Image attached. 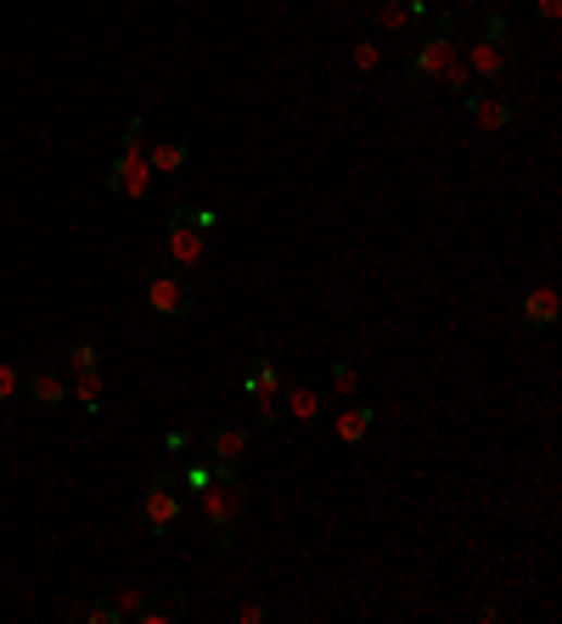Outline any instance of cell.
<instances>
[{
	"mask_svg": "<svg viewBox=\"0 0 562 624\" xmlns=\"http://www.w3.org/2000/svg\"><path fill=\"white\" fill-rule=\"evenodd\" d=\"M461 57L473 68V85H484V90H517V79H523V51H517V35L501 12H484L473 35H461Z\"/></svg>",
	"mask_w": 562,
	"mask_h": 624,
	"instance_id": "6da1fadb",
	"label": "cell"
},
{
	"mask_svg": "<svg viewBox=\"0 0 562 624\" xmlns=\"http://www.w3.org/2000/svg\"><path fill=\"white\" fill-rule=\"evenodd\" d=\"M214 209H175L170 220H163V253L180 265V276L209 292L220 287V271H214Z\"/></svg>",
	"mask_w": 562,
	"mask_h": 624,
	"instance_id": "7a4b0ae2",
	"label": "cell"
},
{
	"mask_svg": "<svg viewBox=\"0 0 562 624\" xmlns=\"http://www.w3.org/2000/svg\"><path fill=\"white\" fill-rule=\"evenodd\" d=\"M248 496H253V484L242 467H230V462H214V478L197 489V517H203V529L214 535V551L225 557L230 546H237L242 535V523H248Z\"/></svg>",
	"mask_w": 562,
	"mask_h": 624,
	"instance_id": "3957f363",
	"label": "cell"
},
{
	"mask_svg": "<svg viewBox=\"0 0 562 624\" xmlns=\"http://www.w3.org/2000/svg\"><path fill=\"white\" fill-rule=\"evenodd\" d=\"M461 57V12H439L422 23V40L405 62V96H416L422 85H434V74L445 68V62Z\"/></svg>",
	"mask_w": 562,
	"mask_h": 624,
	"instance_id": "277c9868",
	"label": "cell"
},
{
	"mask_svg": "<svg viewBox=\"0 0 562 624\" xmlns=\"http://www.w3.org/2000/svg\"><path fill=\"white\" fill-rule=\"evenodd\" d=\"M147 191H152V163H147V118H129V124H124V147H118L113 170H108V197H118V203H141Z\"/></svg>",
	"mask_w": 562,
	"mask_h": 624,
	"instance_id": "5b68a950",
	"label": "cell"
},
{
	"mask_svg": "<svg viewBox=\"0 0 562 624\" xmlns=\"http://www.w3.org/2000/svg\"><path fill=\"white\" fill-rule=\"evenodd\" d=\"M186 517V501H180V478H175V467H158L152 478H147V496H141V512H136V523L147 535H170L175 523Z\"/></svg>",
	"mask_w": 562,
	"mask_h": 624,
	"instance_id": "8992f818",
	"label": "cell"
},
{
	"mask_svg": "<svg viewBox=\"0 0 562 624\" xmlns=\"http://www.w3.org/2000/svg\"><path fill=\"white\" fill-rule=\"evenodd\" d=\"M147 304L158 310V315H170V321H186L191 310H197V287L180 276V271H152L147 276Z\"/></svg>",
	"mask_w": 562,
	"mask_h": 624,
	"instance_id": "52a82bcc",
	"label": "cell"
},
{
	"mask_svg": "<svg viewBox=\"0 0 562 624\" xmlns=\"http://www.w3.org/2000/svg\"><path fill=\"white\" fill-rule=\"evenodd\" d=\"M557 321H562L557 287H528L523 299H512V326L517 333H557Z\"/></svg>",
	"mask_w": 562,
	"mask_h": 624,
	"instance_id": "ba28073f",
	"label": "cell"
},
{
	"mask_svg": "<svg viewBox=\"0 0 562 624\" xmlns=\"http://www.w3.org/2000/svg\"><path fill=\"white\" fill-rule=\"evenodd\" d=\"M23 400L28 405H35V411H62V405H68V372H57V366H35V372H23Z\"/></svg>",
	"mask_w": 562,
	"mask_h": 624,
	"instance_id": "9c48e42d",
	"label": "cell"
},
{
	"mask_svg": "<svg viewBox=\"0 0 562 624\" xmlns=\"http://www.w3.org/2000/svg\"><path fill=\"white\" fill-rule=\"evenodd\" d=\"M141 597H147V585H129V579L96 585V624H124V619H136Z\"/></svg>",
	"mask_w": 562,
	"mask_h": 624,
	"instance_id": "30bf717a",
	"label": "cell"
},
{
	"mask_svg": "<svg viewBox=\"0 0 562 624\" xmlns=\"http://www.w3.org/2000/svg\"><path fill=\"white\" fill-rule=\"evenodd\" d=\"M203 455H209V462L242 467L248 462V428H237V422H214V428L203 434Z\"/></svg>",
	"mask_w": 562,
	"mask_h": 624,
	"instance_id": "8fae6325",
	"label": "cell"
},
{
	"mask_svg": "<svg viewBox=\"0 0 562 624\" xmlns=\"http://www.w3.org/2000/svg\"><path fill=\"white\" fill-rule=\"evenodd\" d=\"M186 613H191V597H186V590H175V585H163V590H147V597H141L136 624H175Z\"/></svg>",
	"mask_w": 562,
	"mask_h": 624,
	"instance_id": "7c38bea8",
	"label": "cell"
},
{
	"mask_svg": "<svg viewBox=\"0 0 562 624\" xmlns=\"http://www.w3.org/2000/svg\"><path fill=\"white\" fill-rule=\"evenodd\" d=\"M461 102H467V113H473V124H478V129H507V124L517 118V102H512V96H484V90H467Z\"/></svg>",
	"mask_w": 562,
	"mask_h": 624,
	"instance_id": "4fadbf2b",
	"label": "cell"
},
{
	"mask_svg": "<svg viewBox=\"0 0 562 624\" xmlns=\"http://www.w3.org/2000/svg\"><path fill=\"white\" fill-rule=\"evenodd\" d=\"M434 17V0H383V7L372 12L377 28H416Z\"/></svg>",
	"mask_w": 562,
	"mask_h": 624,
	"instance_id": "5bb4252c",
	"label": "cell"
},
{
	"mask_svg": "<svg viewBox=\"0 0 562 624\" xmlns=\"http://www.w3.org/2000/svg\"><path fill=\"white\" fill-rule=\"evenodd\" d=\"M68 400H79V411L85 416H102L108 405V388H102V377H96V372H68Z\"/></svg>",
	"mask_w": 562,
	"mask_h": 624,
	"instance_id": "9a60e30c",
	"label": "cell"
},
{
	"mask_svg": "<svg viewBox=\"0 0 562 624\" xmlns=\"http://www.w3.org/2000/svg\"><path fill=\"white\" fill-rule=\"evenodd\" d=\"M282 411H287V416H299V422H310V416L321 411V388H315V377L287 383V388H282Z\"/></svg>",
	"mask_w": 562,
	"mask_h": 624,
	"instance_id": "2e32d148",
	"label": "cell"
},
{
	"mask_svg": "<svg viewBox=\"0 0 562 624\" xmlns=\"http://www.w3.org/2000/svg\"><path fill=\"white\" fill-rule=\"evenodd\" d=\"M242 394H248V400H259V394H282V372H276V360H271V354H253V360H248Z\"/></svg>",
	"mask_w": 562,
	"mask_h": 624,
	"instance_id": "e0dca14e",
	"label": "cell"
},
{
	"mask_svg": "<svg viewBox=\"0 0 562 624\" xmlns=\"http://www.w3.org/2000/svg\"><path fill=\"white\" fill-rule=\"evenodd\" d=\"M147 163H152V175H180L186 163H191V147L163 136V141H152V147H147Z\"/></svg>",
	"mask_w": 562,
	"mask_h": 624,
	"instance_id": "ac0fdd59",
	"label": "cell"
},
{
	"mask_svg": "<svg viewBox=\"0 0 562 624\" xmlns=\"http://www.w3.org/2000/svg\"><path fill=\"white\" fill-rule=\"evenodd\" d=\"M372 422H377V405H349V411L333 422V434H338L344 445H360V439L372 434Z\"/></svg>",
	"mask_w": 562,
	"mask_h": 624,
	"instance_id": "d6986e66",
	"label": "cell"
},
{
	"mask_svg": "<svg viewBox=\"0 0 562 624\" xmlns=\"http://www.w3.org/2000/svg\"><path fill=\"white\" fill-rule=\"evenodd\" d=\"M434 85H439V90H450V96H467V90H478V85H473V68H467V57L445 62V68L434 74Z\"/></svg>",
	"mask_w": 562,
	"mask_h": 624,
	"instance_id": "ffe728a7",
	"label": "cell"
},
{
	"mask_svg": "<svg viewBox=\"0 0 562 624\" xmlns=\"http://www.w3.org/2000/svg\"><path fill=\"white\" fill-rule=\"evenodd\" d=\"M349 68H354V74L383 68V40H354V46H349Z\"/></svg>",
	"mask_w": 562,
	"mask_h": 624,
	"instance_id": "44dd1931",
	"label": "cell"
},
{
	"mask_svg": "<svg viewBox=\"0 0 562 624\" xmlns=\"http://www.w3.org/2000/svg\"><path fill=\"white\" fill-rule=\"evenodd\" d=\"M62 360H68V372H96V360H102V354H96V344H90V338H79V344L62 349Z\"/></svg>",
	"mask_w": 562,
	"mask_h": 624,
	"instance_id": "7402d4cb",
	"label": "cell"
},
{
	"mask_svg": "<svg viewBox=\"0 0 562 624\" xmlns=\"http://www.w3.org/2000/svg\"><path fill=\"white\" fill-rule=\"evenodd\" d=\"M326 383H333V388L344 394V400H349V394L360 388V372L349 366V360H333V366H326Z\"/></svg>",
	"mask_w": 562,
	"mask_h": 624,
	"instance_id": "603a6c76",
	"label": "cell"
},
{
	"mask_svg": "<svg viewBox=\"0 0 562 624\" xmlns=\"http://www.w3.org/2000/svg\"><path fill=\"white\" fill-rule=\"evenodd\" d=\"M209 478H214V462H209V455H197V462L180 473V489H191V496H197V489H203Z\"/></svg>",
	"mask_w": 562,
	"mask_h": 624,
	"instance_id": "cb8c5ba5",
	"label": "cell"
},
{
	"mask_svg": "<svg viewBox=\"0 0 562 624\" xmlns=\"http://www.w3.org/2000/svg\"><path fill=\"white\" fill-rule=\"evenodd\" d=\"M282 394H259V428H282Z\"/></svg>",
	"mask_w": 562,
	"mask_h": 624,
	"instance_id": "d4e9b609",
	"label": "cell"
},
{
	"mask_svg": "<svg viewBox=\"0 0 562 624\" xmlns=\"http://www.w3.org/2000/svg\"><path fill=\"white\" fill-rule=\"evenodd\" d=\"M507 613H512L507 602H473V608H467V619H478V624H501Z\"/></svg>",
	"mask_w": 562,
	"mask_h": 624,
	"instance_id": "484cf974",
	"label": "cell"
},
{
	"mask_svg": "<svg viewBox=\"0 0 562 624\" xmlns=\"http://www.w3.org/2000/svg\"><path fill=\"white\" fill-rule=\"evenodd\" d=\"M17 388H23V372L12 366V360H0V405H7V400H12Z\"/></svg>",
	"mask_w": 562,
	"mask_h": 624,
	"instance_id": "4316f807",
	"label": "cell"
},
{
	"mask_svg": "<svg viewBox=\"0 0 562 624\" xmlns=\"http://www.w3.org/2000/svg\"><path fill=\"white\" fill-rule=\"evenodd\" d=\"M62 619L68 624H96V602H62Z\"/></svg>",
	"mask_w": 562,
	"mask_h": 624,
	"instance_id": "83f0119b",
	"label": "cell"
},
{
	"mask_svg": "<svg viewBox=\"0 0 562 624\" xmlns=\"http://www.w3.org/2000/svg\"><path fill=\"white\" fill-rule=\"evenodd\" d=\"M163 450H170V455H191V434H186V428H170V434H163Z\"/></svg>",
	"mask_w": 562,
	"mask_h": 624,
	"instance_id": "f1b7e54d",
	"label": "cell"
},
{
	"mask_svg": "<svg viewBox=\"0 0 562 624\" xmlns=\"http://www.w3.org/2000/svg\"><path fill=\"white\" fill-rule=\"evenodd\" d=\"M264 619H271V608H264V602H242L237 608V624H264Z\"/></svg>",
	"mask_w": 562,
	"mask_h": 624,
	"instance_id": "f546056e",
	"label": "cell"
},
{
	"mask_svg": "<svg viewBox=\"0 0 562 624\" xmlns=\"http://www.w3.org/2000/svg\"><path fill=\"white\" fill-rule=\"evenodd\" d=\"M535 17H540L546 28H557V17H562V0H535Z\"/></svg>",
	"mask_w": 562,
	"mask_h": 624,
	"instance_id": "4dcf8cb0",
	"label": "cell"
}]
</instances>
